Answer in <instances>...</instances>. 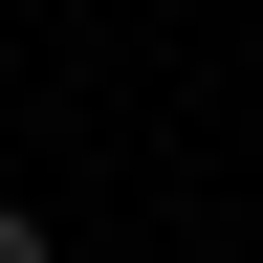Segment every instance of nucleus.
Segmentation results:
<instances>
[{
  "instance_id": "f257e3e1",
  "label": "nucleus",
  "mask_w": 263,
  "mask_h": 263,
  "mask_svg": "<svg viewBox=\"0 0 263 263\" xmlns=\"http://www.w3.org/2000/svg\"><path fill=\"white\" fill-rule=\"evenodd\" d=\"M0 263H44V219H22V197H0Z\"/></svg>"
}]
</instances>
